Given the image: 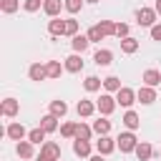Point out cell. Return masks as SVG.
Masks as SVG:
<instances>
[{
  "label": "cell",
  "mask_w": 161,
  "mask_h": 161,
  "mask_svg": "<svg viewBox=\"0 0 161 161\" xmlns=\"http://www.w3.org/2000/svg\"><path fill=\"white\" fill-rule=\"evenodd\" d=\"M3 10L5 13H15L18 10V0H3Z\"/></svg>",
  "instance_id": "obj_35"
},
{
  "label": "cell",
  "mask_w": 161,
  "mask_h": 161,
  "mask_svg": "<svg viewBox=\"0 0 161 161\" xmlns=\"http://www.w3.org/2000/svg\"><path fill=\"white\" fill-rule=\"evenodd\" d=\"M103 86H106V91H116V93L121 91V80H118L116 75H108V78L103 80Z\"/></svg>",
  "instance_id": "obj_24"
},
{
  "label": "cell",
  "mask_w": 161,
  "mask_h": 161,
  "mask_svg": "<svg viewBox=\"0 0 161 161\" xmlns=\"http://www.w3.org/2000/svg\"><path fill=\"white\" fill-rule=\"evenodd\" d=\"M18 156L20 158H30L33 156V143L30 141H18Z\"/></svg>",
  "instance_id": "obj_16"
},
{
  "label": "cell",
  "mask_w": 161,
  "mask_h": 161,
  "mask_svg": "<svg viewBox=\"0 0 161 161\" xmlns=\"http://www.w3.org/2000/svg\"><path fill=\"white\" fill-rule=\"evenodd\" d=\"M143 83H146L148 88L158 86V83H161V73H158V70H153V68H148V70L143 73Z\"/></svg>",
  "instance_id": "obj_9"
},
{
  "label": "cell",
  "mask_w": 161,
  "mask_h": 161,
  "mask_svg": "<svg viewBox=\"0 0 161 161\" xmlns=\"http://www.w3.org/2000/svg\"><path fill=\"white\" fill-rule=\"evenodd\" d=\"M83 86H86V91H91V93H93V91H98V88H101V78H96V75H88Z\"/></svg>",
  "instance_id": "obj_28"
},
{
  "label": "cell",
  "mask_w": 161,
  "mask_h": 161,
  "mask_svg": "<svg viewBox=\"0 0 161 161\" xmlns=\"http://www.w3.org/2000/svg\"><path fill=\"white\" fill-rule=\"evenodd\" d=\"M116 35H118V38H128V25H126V23H118V25H116Z\"/></svg>",
  "instance_id": "obj_36"
},
{
  "label": "cell",
  "mask_w": 161,
  "mask_h": 161,
  "mask_svg": "<svg viewBox=\"0 0 161 161\" xmlns=\"http://www.w3.org/2000/svg\"><path fill=\"white\" fill-rule=\"evenodd\" d=\"M136 98L141 101V103H153L156 101V93H153V88H148V86H143L138 93H136Z\"/></svg>",
  "instance_id": "obj_10"
},
{
  "label": "cell",
  "mask_w": 161,
  "mask_h": 161,
  "mask_svg": "<svg viewBox=\"0 0 161 161\" xmlns=\"http://www.w3.org/2000/svg\"><path fill=\"white\" fill-rule=\"evenodd\" d=\"M136 156H138V161H148L151 158V146L148 143H138L136 146Z\"/></svg>",
  "instance_id": "obj_23"
},
{
  "label": "cell",
  "mask_w": 161,
  "mask_h": 161,
  "mask_svg": "<svg viewBox=\"0 0 161 161\" xmlns=\"http://www.w3.org/2000/svg\"><path fill=\"white\" fill-rule=\"evenodd\" d=\"M65 70H70V73L83 70V60H80V55H68V58H65Z\"/></svg>",
  "instance_id": "obj_8"
},
{
  "label": "cell",
  "mask_w": 161,
  "mask_h": 161,
  "mask_svg": "<svg viewBox=\"0 0 161 161\" xmlns=\"http://www.w3.org/2000/svg\"><path fill=\"white\" fill-rule=\"evenodd\" d=\"M45 68H48V78H58V75H60V70H63L58 60H50V63H48Z\"/></svg>",
  "instance_id": "obj_27"
},
{
  "label": "cell",
  "mask_w": 161,
  "mask_h": 161,
  "mask_svg": "<svg viewBox=\"0 0 161 161\" xmlns=\"http://www.w3.org/2000/svg\"><path fill=\"white\" fill-rule=\"evenodd\" d=\"M43 10H45L50 18H55V15L60 13V0H45V3H43Z\"/></svg>",
  "instance_id": "obj_17"
},
{
  "label": "cell",
  "mask_w": 161,
  "mask_h": 161,
  "mask_svg": "<svg viewBox=\"0 0 161 161\" xmlns=\"http://www.w3.org/2000/svg\"><path fill=\"white\" fill-rule=\"evenodd\" d=\"M5 133H8V136H10L13 141H23V136H25V128H23L20 123H10Z\"/></svg>",
  "instance_id": "obj_13"
},
{
  "label": "cell",
  "mask_w": 161,
  "mask_h": 161,
  "mask_svg": "<svg viewBox=\"0 0 161 161\" xmlns=\"http://www.w3.org/2000/svg\"><path fill=\"white\" fill-rule=\"evenodd\" d=\"M123 123H126V126H128V128L133 131V128H138V123H141V121H138V116H136L133 111H128V113L123 116Z\"/></svg>",
  "instance_id": "obj_26"
},
{
  "label": "cell",
  "mask_w": 161,
  "mask_h": 161,
  "mask_svg": "<svg viewBox=\"0 0 161 161\" xmlns=\"http://www.w3.org/2000/svg\"><path fill=\"white\" fill-rule=\"evenodd\" d=\"M88 3H98V0H88Z\"/></svg>",
  "instance_id": "obj_40"
},
{
  "label": "cell",
  "mask_w": 161,
  "mask_h": 161,
  "mask_svg": "<svg viewBox=\"0 0 161 161\" xmlns=\"http://www.w3.org/2000/svg\"><path fill=\"white\" fill-rule=\"evenodd\" d=\"M91 161H103V156H101V153H96V156H91Z\"/></svg>",
  "instance_id": "obj_38"
},
{
  "label": "cell",
  "mask_w": 161,
  "mask_h": 161,
  "mask_svg": "<svg viewBox=\"0 0 161 161\" xmlns=\"http://www.w3.org/2000/svg\"><path fill=\"white\" fill-rule=\"evenodd\" d=\"M28 75H30V80H45L48 78V68H43L40 63H33L30 70H28Z\"/></svg>",
  "instance_id": "obj_6"
},
{
  "label": "cell",
  "mask_w": 161,
  "mask_h": 161,
  "mask_svg": "<svg viewBox=\"0 0 161 161\" xmlns=\"http://www.w3.org/2000/svg\"><path fill=\"white\" fill-rule=\"evenodd\" d=\"M93 60H96V63H98V65H108V63H111V60H113V53H111V50H98V53H96V58H93Z\"/></svg>",
  "instance_id": "obj_22"
},
{
  "label": "cell",
  "mask_w": 161,
  "mask_h": 161,
  "mask_svg": "<svg viewBox=\"0 0 161 161\" xmlns=\"http://www.w3.org/2000/svg\"><path fill=\"white\" fill-rule=\"evenodd\" d=\"M93 131H96L98 136H108V131H111V121H106V118H98V121L93 123Z\"/></svg>",
  "instance_id": "obj_15"
},
{
  "label": "cell",
  "mask_w": 161,
  "mask_h": 161,
  "mask_svg": "<svg viewBox=\"0 0 161 161\" xmlns=\"http://www.w3.org/2000/svg\"><path fill=\"white\" fill-rule=\"evenodd\" d=\"M43 3H45V0H25V10H28V13H35Z\"/></svg>",
  "instance_id": "obj_34"
},
{
  "label": "cell",
  "mask_w": 161,
  "mask_h": 161,
  "mask_svg": "<svg viewBox=\"0 0 161 161\" xmlns=\"http://www.w3.org/2000/svg\"><path fill=\"white\" fill-rule=\"evenodd\" d=\"M48 30H50V35H63V33H65V20L53 18V20L48 23Z\"/></svg>",
  "instance_id": "obj_14"
},
{
  "label": "cell",
  "mask_w": 161,
  "mask_h": 161,
  "mask_svg": "<svg viewBox=\"0 0 161 161\" xmlns=\"http://www.w3.org/2000/svg\"><path fill=\"white\" fill-rule=\"evenodd\" d=\"M151 38L153 40H161V25H153L151 28Z\"/></svg>",
  "instance_id": "obj_37"
},
{
  "label": "cell",
  "mask_w": 161,
  "mask_h": 161,
  "mask_svg": "<svg viewBox=\"0 0 161 161\" xmlns=\"http://www.w3.org/2000/svg\"><path fill=\"white\" fill-rule=\"evenodd\" d=\"M65 35H78V20H73V18H68L65 20Z\"/></svg>",
  "instance_id": "obj_30"
},
{
  "label": "cell",
  "mask_w": 161,
  "mask_h": 161,
  "mask_svg": "<svg viewBox=\"0 0 161 161\" xmlns=\"http://www.w3.org/2000/svg\"><path fill=\"white\" fill-rule=\"evenodd\" d=\"M43 138H45V131H43V128H33V131L28 133V141H30V143H40Z\"/></svg>",
  "instance_id": "obj_29"
},
{
  "label": "cell",
  "mask_w": 161,
  "mask_h": 161,
  "mask_svg": "<svg viewBox=\"0 0 161 161\" xmlns=\"http://www.w3.org/2000/svg\"><path fill=\"white\" fill-rule=\"evenodd\" d=\"M93 108H96V106H93L91 101H78V116H91Z\"/></svg>",
  "instance_id": "obj_25"
},
{
  "label": "cell",
  "mask_w": 161,
  "mask_h": 161,
  "mask_svg": "<svg viewBox=\"0 0 161 161\" xmlns=\"http://www.w3.org/2000/svg\"><path fill=\"white\" fill-rule=\"evenodd\" d=\"M15 113H18V101H15V98H5V101H3V116L13 118Z\"/></svg>",
  "instance_id": "obj_11"
},
{
  "label": "cell",
  "mask_w": 161,
  "mask_h": 161,
  "mask_svg": "<svg viewBox=\"0 0 161 161\" xmlns=\"http://www.w3.org/2000/svg\"><path fill=\"white\" fill-rule=\"evenodd\" d=\"M75 131H78V123H63V128H60V133H63L65 138L75 136Z\"/></svg>",
  "instance_id": "obj_31"
},
{
  "label": "cell",
  "mask_w": 161,
  "mask_h": 161,
  "mask_svg": "<svg viewBox=\"0 0 161 161\" xmlns=\"http://www.w3.org/2000/svg\"><path fill=\"white\" fill-rule=\"evenodd\" d=\"M80 3H83V0H65L63 5H65L68 13H78V10H80Z\"/></svg>",
  "instance_id": "obj_33"
},
{
  "label": "cell",
  "mask_w": 161,
  "mask_h": 161,
  "mask_svg": "<svg viewBox=\"0 0 161 161\" xmlns=\"http://www.w3.org/2000/svg\"><path fill=\"white\" fill-rule=\"evenodd\" d=\"M136 20H138V25L153 28V20H156V10H153V8H141V10L136 13Z\"/></svg>",
  "instance_id": "obj_3"
},
{
  "label": "cell",
  "mask_w": 161,
  "mask_h": 161,
  "mask_svg": "<svg viewBox=\"0 0 161 161\" xmlns=\"http://www.w3.org/2000/svg\"><path fill=\"white\" fill-rule=\"evenodd\" d=\"M96 148H98V153H101V156H108V153L116 148V141H113V138H108V136H101V141H96Z\"/></svg>",
  "instance_id": "obj_5"
},
{
  "label": "cell",
  "mask_w": 161,
  "mask_h": 161,
  "mask_svg": "<svg viewBox=\"0 0 161 161\" xmlns=\"http://www.w3.org/2000/svg\"><path fill=\"white\" fill-rule=\"evenodd\" d=\"M116 146H118L123 153H128V151H136V146H138V143H136V136L128 131V133H121V136L116 138Z\"/></svg>",
  "instance_id": "obj_2"
},
{
  "label": "cell",
  "mask_w": 161,
  "mask_h": 161,
  "mask_svg": "<svg viewBox=\"0 0 161 161\" xmlns=\"http://www.w3.org/2000/svg\"><path fill=\"white\" fill-rule=\"evenodd\" d=\"M156 13H161V0H156V8H153Z\"/></svg>",
  "instance_id": "obj_39"
},
{
  "label": "cell",
  "mask_w": 161,
  "mask_h": 161,
  "mask_svg": "<svg viewBox=\"0 0 161 161\" xmlns=\"http://www.w3.org/2000/svg\"><path fill=\"white\" fill-rule=\"evenodd\" d=\"M113 108H116V101H113L108 93H103V96L98 98V111H101L103 116H108V113H113Z\"/></svg>",
  "instance_id": "obj_4"
},
{
  "label": "cell",
  "mask_w": 161,
  "mask_h": 161,
  "mask_svg": "<svg viewBox=\"0 0 161 161\" xmlns=\"http://www.w3.org/2000/svg\"><path fill=\"white\" fill-rule=\"evenodd\" d=\"M40 128H43L45 133H48V131H55V128H58V118H55L53 113L43 116V118H40Z\"/></svg>",
  "instance_id": "obj_12"
},
{
  "label": "cell",
  "mask_w": 161,
  "mask_h": 161,
  "mask_svg": "<svg viewBox=\"0 0 161 161\" xmlns=\"http://www.w3.org/2000/svg\"><path fill=\"white\" fill-rule=\"evenodd\" d=\"M88 43H91L88 35H75V38H73V50H75V53H83V50L88 48Z\"/></svg>",
  "instance_id": "obj_18"
},
{
  "label": "cell",
  "mask_w": 161,
  "mask_h": 161,
  "mask_svg": "<svg viewBox=\"0 0 161 161\" xmlns=\"http://www.w3.org/2000/svg\"><path fill=\"white\" fill-rule=\"evenodd\" d=\"M75 138H80V141H88V138H91V128H88V126H83V123H78Z\"/></svg>",
  "instance_id": "obj_32"
},
{
  "label": "cell",
  "mask_w": 161,
  "mask_h": 161,
  "mask_svg": "<svg viewBox=\"0 0 161 161\" xmlns=\"http://www.w3.org/2000/svg\"><path fill=\"white\" fill-rule=\"evenodd\" d=\"M73 151H75L78 156H88V153H91V143H88V141H80V138H75V143H73Z\"/></svg>",
  "instance_id": "obj_20"
},
{
  "label": "cell",
  "mask_w": 161,
  "mask_h": 161,
  "mask_svg": "<svg viewBox=\"0 0 161 161\" xmlns=\"http://www.w3.org/2000/svg\"><path fill=\"white\" fill-rule=\"evenodd\" d=\"M133 98H136V93H133L131 88H121V91L116 93V101H118L121 106H126V108H128V106L133 103Z\"/></svg>",
  "instance_id": "obj_7"
},
{
  "label": "cell",
  "mask_w": 161,
  "mask_h": 161,
  "mask_svg": "<svg viewBox=\"0 0 161 161\" xmlns=\"http://www.w3.org/2000/svg\"><path fill=\"white\" fill-rule=\"evenodd\" d=\"M58 156H60V146L55 141H48V143H43V148H40L35 161H58Z\"/></svg>",
  "instance_id": "obj_1"
},
{
  "label": "cell",
  "mask_w": 161,
  "mask_h": 161,
  "mask_svg": "<svg viewBox=\"0 0 161 161\" xmlns=\"http://www.w3.org/2000/svg\"><path fill=\"white\" fill-rule=\"evenodd\" d=\"M65 111H68V106H65L63 101H53V103H50V113H53L55 118H63Z\"/></svg>",
  "instance_id": "obj_19"
},
{
  "label": "cell",
  "mask_w": 161,
  "mask_h": 161,
  "mask_svg": "<svg viewBox=\"0 0 161 161\" xmlns=\"http://www.w3.org/2000/svg\"><path fill=\"white\" fill-rule=\"evenodd\" d=\"M121 48H123V53H136L138 50V40L136 38H123L121 40Z\"/></svg>",
  "instance_id": "obj_21"
}]
</instances>
